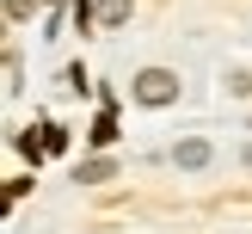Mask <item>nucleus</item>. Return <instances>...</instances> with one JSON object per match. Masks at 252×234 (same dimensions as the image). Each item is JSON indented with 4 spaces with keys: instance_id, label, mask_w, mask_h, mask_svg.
Returning a JSON list of instances; mask_svg holds the SVG:
<instances>
[{
    "instance_id": "nucleus-1",
    "label": "nucleus",
    "mask_w": 252,
    "mask_h": 234,
    "mask_svg": "<svg viewBox=\"0 0 252 234\" xmlns=\"http://www.w3.org/2000/svg\"><path fill=\"white\" fill-rule=\"evenodd\" d=\"M135 99H142L148 111L172 105V99H179V74H166V68H142V74H135Z\"/></svg>"
},
{
    "instance_id": "nucleus-2",
    "label": "nucleus",
    "mask_w": 252,
    "mask_h": 234,
    "mask_svg": "<svg viewBox=\"0 0 252 234\" xmlns=\"http://www.w3.org/2000/svg\"><path fill=\"white\" fill-rule=\"evenodd\" d=\"M172 160H179L185 172H197V167H209V142H203V135H185V142L172 148Z\"/></svg>"
},
{
    "instance_id": "nucleus-3",
    "label": "nucleus",
    "mask_w": 252,
    "mask_h": 234,
    "mask_svg": "<svg viewBox=\"0 0 252 234\" xmlns=\"http://www.w3.org/2000/svg\"><path fill=\"white\" fill-rule=\"evenodd\" d=\"M105 179H117V167H111L105 154H93V160H80V185H105Z\"/></svg>"
},
{
    "instance_id": "nucleus-4",
    "label": "nucleus",
    "mask_w": 252,
    "mask_h": 234,
    "mask_svg": "<svg viewBox=\"0 0 252 234\" xmlns=\"http://www.w3.org/2000/svg\"><path fill=\"white\" fill-rule=\"evenodd\" d=\"M86 135H93V148H111V142H117V111H98V123Z\"/></svg>"
},
{
    "instance_id": "nucleus-5",
    "label": "nucleus",
    "mask_w": 252,
    "mask_h": 234,
    "mask_svg": "<svg viewBox=\"0 0 252 234\" xmlns=\"http://www.w3.org/2000/svg\"><path fill=\"white\" fill-rule=\"evenodd\" d=\"M123 19H129V0H98V25L105 31H117Z\"/></svg>"
},
{
    "instance_id": "nucleus-6",
    "label": "nucleus",
    "mask_w": 252,
    "mask_h": 234,
    "mask_svg": "<svg viewBox=\"0 0 252 234\" xmlns=\"http://www.w3.org/2000/svg\"><path fill=\"white\" fill-rule=\"evenodd\" d=\"M6 19L19 25V19H31V0H6Z\"/></svg>"
},
{
    "instance_id": "nucleus-7",
    "label": "nucleus",
    "mask_w": 252,
    "mask_h": 234,
    "mask_svg": "<svg viewBox=\"0 0 252 234\" xmlns=\"http://www.w3.org/2000/svg\"><path fill=\"white\" fill-rule=\"evenodd\" d=\"M246 167H252V148H246Z\"/></svg>"
}]
</instances>
